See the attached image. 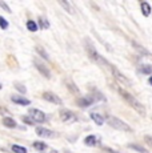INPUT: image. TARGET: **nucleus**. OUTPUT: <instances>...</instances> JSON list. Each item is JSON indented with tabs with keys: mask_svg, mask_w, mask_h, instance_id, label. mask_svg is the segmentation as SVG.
I'll use <instances>...</instances> for the list:
<instances>
[{
	"mask_svg": "<svg viewBox=\"0 0 152 153\" xmlns=\"http://www.w3.org/2000/svg\"><path fill=\"white\" fill-rule=\"evenodd\" d=\"M118 92L120 93V96L125 100V101H127V104L130 105L132 109H135L137 113L142 114V116H145V108H144V105H143L136 97H133L131 93H128L127 91L121 89V88H118Z\"/></svg>",
	"mask_w": 152,
	"mask_h": 153,
	"instance_id": "1",
	"label": "nucleus"
},
{
	"mask_svg": "<svg viewBox=\"0 0 152 153\" xmlns=\"http://www.w3.org/2000/svg\"><path fill=\"white\" fill-rule=\"evenodd\" d=\"M106 121L107 124L111 126V128H115L118 131H123V132H132V128L124 123L123 120H120L119 117H115V116H107L106 117Z\"/></svg>",
	"mask_w": 152,
	"mask_h": 153,
	"instance_id": "2",
	"label": "nucleus"
},
{
	"mask_svg": "<svg viewBox=\"0 0 152 153\" xmlns=\"http://www.w3.org/2000/svg\"><path fill=\"white\" fill-rule=\"evenodd\" d=\"M110 71H111V72H112V76H113V77H115L116 80H118L120 84L125 85V87H131V85H132V83H131V80H130V79H128L125 75H123V73H121V72H120V71H119L118 68H116L115 65H112V67H111V69H110Z\"/></svg>",
	"mask_w": 152,
	"mask_h": 153,
	"instance_id": "3",
	"label": "nucleus"
},
{
	"mask_svg": "<svg viewBox=\"0 0 152 153\" xmlns=\"http://www.w3.org/2000/svg\"><path fill=\"white\" fill-rule=\"evenodd\" d=\"M28 114H30V117L32 120H34L35 123H44L45 120H47V116H45V113L43 111H40V109H35V108H30L28 109Z\"/></svg>",
	"mask_w": 152,
	"mask_h": 153,
	"instance_id": "4",
	"label": "nucleus"
},
{
	"mask_svg": "<svg viewBox=\"0 0 152 153\" xmlns=\"http://www.w3.org/2000/svg\"><path fill=\"white\" fill-rule=\"evenodd\" d=\"M60 119L64 123H75L77 121V117L72 111L68 109H60Z\"/></svg>",
	"mask_w": 152,
	"mask_h": 153,
	"instance_id": "5",
	"label": "nucleus"
},
{
	"mask_svg": "<svg viewBox=\"0 0 152 153\" xmlns=\"http://www.w3.org/2000/svg\"><path fill=\"white\" fill-rule=\"evenodd\" d=\"M34 64H35V67H36V69L40 72V75H43L44 77L47 79H49L51 77V72H49V69H48V67L45 65L43 61H40L39 59H35L34 60Z\"/></svg>",
	"mask_w": 152,
	"mask_h": 153,
	"instance_id": "6",
	"label": "nucleus"
},
{
	"mask_svg": "<svg viewBox=\"0 0 152 153\" xmlns=\"http://www.w3.org/2000/svg\"><path fill=\"white\" fill-rule=\"evenodd\" d=\"M93 102H96V101H95V99L92 97L91 93H89V95H87V96H83V97H79L77 100H76V104H77L79 107H81V108L91 107Z\"/></svg>",
	"mask_w": 152,
	"mask_h": 153,
	"instance_id": "7",
	"label": "nucleus"
},
{
	"mask_svg": "<svg viewBox=\"0 0 152 153\" xmlns=\"http://www.w3.org/2000/svg\"><path fill=\"white\" fill-rule=\"evenodd\" d=\"M43 99L48 102H52V104L61 105V99L59 97V96L55 95V93H52V92H44L43 93Z\"/></svg>",
	"mask_w": 152,
	"mask_h": 153,
	"instance_id": "8",
	"label": "nucleus"
},
{
	"mask_svg": "<svg viewBox=\"0 0 152 153\" xmlns=\"http://www.w3.org/2000/svg\"><path fill=\"white\" fill-rule=\"evenodd\" d=\"M86 42H87V43H86V48H87V52H88V55L91 56L93 60L98 61V59H99V56H100V55L98 53V51H96V48L93 47V44L91 43V40H89V39H86Z\"/></svg>",
	"mask_w": 152,
	"mask_h": 153,
	"instance_id": "9",
	"label": "nucleus"
},
{
	"mask_svg": "<svg viewBox=\"0 0 152 153\" xmlns=\"http://www.w3.org/2000/svg\"><path fill=\"white\" fill-rule=\"evenodd\" d=\"M35 132H36L37 136L43 137V139H47V137H54L55 133L52 131H49V129L47 128H42V126H37L36 129H35Z\"/></svg>",
	"mask_w": 152,
	"mask_h": 153,
	"instance_id": "10",
	"label": "nucleus"
},
{
	"mask_svg": "<svg viewBox=\"0 0 152 153\" xmlns=\"http://www.w3.org/2000/svg\"><path fill=\"white\" fill-rule=\"evenodd\" d=\"M100 141V137L96 136V134H89V136H87L86 139H84V144L88 146H95L98 145V143Z\"/></svg>",
	"mask_w": 152,
	"mask_h": 153,
	"instance_id": "11",
	"label": "nucleus"
},
{
	"mask_svg": "<svg viewBox=\"0 0 152 153\" xmlns=\"http://www.w3.org/2000/svg\"><path fill=\"white\" fill-rule=\"evenodd\" d=\"M132 47L136 49L137 52H139L140 55H143V56H151V53H150V51H148L147 48H144L143 45H140L139 43H136V42H132Z\"/></svg>",
	"mask_w": 152,
	"mask_h": 153,
	"instance_id": "12",
	"label": "nucleus"
},
{
	"mask_svg": "<svg viewBox=\"0 0 152 153\" xmlns=\"http://www.w3.org/2000/svg\"><path fill=\"white\" fill-rule=\"evenodd\" d=\"M11 100H12L15 104H20V105H30L31 104L30 100L25 99V97H23V96H12Z\"/></svg>",
	"mask_w": 152,
	"mask_h": 153,
	"instance_id": "13",
	"label": "nucleus"
},
{
	"mask_svg": "<svg viewBox=\"0 0 152 153\" xmlns=\"http://www.w3.org/2000/svg\"><path fill=\"white\" fill-rule=\"evenodd\" d=\"M140 8H142V13L144 15L145 17H148V16L151 15L152 8H151L150 3H147V1H142V3H140Z\"/></svg>",
	"mask_w": 152,
	"mask_h": 153,
	"instance_id": "14",
	"label": "nucleus"
},
{
	"mask_svg": "<svg viewBox=\"0 0 152 153\" xmlns=\"http://www.w3.org/2000/svg\"><path fill=\"white\" fill-rule=\"evenodd\" d=\"M89 116H91V119L95 121V124H98V125H103L104 124V117L101 116V114L96 113V112H92Z\"/></svg>",
	"mask_w": 152,
	"mask_h": 153,
	"instance_id": "15",
	"label": "nucleus"
},
{
	"mask_svg": "<svg viewBox=\"0 0 152 153\" xmlns=\"http://www.w3.org/2000/svg\"><path fill=\"white\" fill-rule=\"evenodd\" d=\"M3 125L7 126V128H16L17 126L16 121L12 117H4V119H3Z\"/></svg>",
	"mask_w": 152,
	"mask_h": 153,
	"instance_id": "16",
	"label": "nucleus"
},
{
	"mask_svg": "<svg viewBox=\"0 0 152 153\" xmlns=\"http://www.w3.org/2000/svg\"><path fill=\"white\" fill-rule=\"evenodd\" d=\"M139 69L143 75H151L152 73V65H150V64H142Z\"/></svg>",
	"mask_w": 152,
	"mask_h": 153,
	"instance_id": "17",
	"label": "nucleus"
},
{
	"mask_svg": "<svg viewBox=\"0 0 152 153\" xmlns=\"http://www.w3.org/2000/svg\"><path fill=\"white\" fill-rule=\"evenodd\" d=\"M66 84H67V87H68V89H69V91H72L74 93H76V95H79V93H80V91H79V88L75 85L74 81H71V80H66Z\"/></svg>",
	"mask_w": 152,
	"mask_h": 153,
	"instance_id": "18",
	"label": "nucleus"
},
{
	"mask_svg": "<svg viewBox=\"0 0 152 153\" xmlns=\"http://www.w3.org/2000/svg\"><path fill=\"white\" fill-rule=\"evenodd\" d=\"M36 52H37V53H39L40 56H42V57L44 59V60H47V61L49 60V56H48V53H47V51H45L44 48H43V47L37 45V47H36Z\"/></svg>",
	"mask_w": 152,
	"mask_h": 153,
	"instance_id": "19",
	"label": "nucleus"
},
{
	"mask_svg": "<svg viewBox=\"0 0 152 153\" xmlns=\"http://www.w3.org/2000/svg\"><path fill=\"white\" fill-rule=\"evenodd\" d=\"M37 28H39V25L36 24V22H34V20H28L27 22V29L30 32H36Z\"/></svg>",
	"mask_w": 152,
	"mask_h": 153,
	"instance_id": "20",
	"label": "nucleus"
},
{
	"mask_svg": "<svg viewBox=\"0 0 152 153\" xmlns=\"http://www.w3.org/2000/svg\"><path fill=\"white\" fill-rule=\"evenodd\" d=\"M34 148L37 149V151H45V149L48 148V145H47L45 143H43V141H35V143H34Z\"/></svg>",
	"mask_w": 152,
	"mask_h": 153,
	"instance_id": "21",
	"label": "nucleus"
},
{
	"mask_svg": "<svg viewBox=\"0 0 152 153\" xmlns=\"http://www.w3.org/2000/svg\"><path fill=\"white\" fill-rule=\"evenodd\" d=\"M59 4L61 5V7L64 8V10L67 11L68 13H72L74 11H72V7H71V4H69L68 1H66V0H59Z\"/></svg>",
	"mask_w": 152,
	"mask_h": 153,
	"instance_id": "22",
	"label": "nucleus"
},
{
	"mask_svg": "<svg viewBox=\"0 0 152 153\" xmlns=\"http://www.w3.org/2000/svg\"><path fill=\"white\" fill-rule=\"evenodd\" d=\"M128 148L133 149V151H136V152H139V153H148L147 149H144L143 146L137 145V144H130V145H128Z\"/></svg>",
	"mask_w": 152,
	"mask_h": 153,
	"instance_id": "23",
	"label": "nucleus"
},
{
	"mask_svg": "<svg viewBox=\"0 0 152 153\" xmlns=\"http://www.w3.org/2000/svg\"><path fill=\"white\" fill-rule=\"evenodd\" d=\"M12 151L15 153H27V148L25 146H22V145H17V144H13L12 145Z\"/></svg>",
	"mask_w": 152,
	"mask_h": 153,
	"instance_id": "24",
	"label": "nucleus"
},
{
	"mask_svg": "<svg viewBox=\"0 0 152 153\" xmlns=\"http://www.w3.org/2000/svg\"><path fill=\"white\" fill-rule=\"evenodd\" d=\"M39 27L40 28H44V29H47L49 27V23H48V20H47L45 17L39 16Z\"/></svg>",
	"mask_w": 152,
	"mask_h": 153,
	"instance_id": "25",
	"label": "nucleus"
},
{
	"mask_svg": "<svg viewBox=\"0 0 152 153\" xmlns=\"http://www.w3.org/2000/svg\"><path fill=\"white\" fill-rule=\"evenodd\" d=\"M15 89L16 91H19L22 95H24L25 92H27V89H25V87L23 84H19V83H15Z\"/></svg>",
	"mask_w": 152,
	"mask_h": 153,
	"instance_id": "26",
	"label": "nucleus"
},
{
	"mask_svg": "<svg viewBox=\"0 0 152 153\" xmlns=\"http://www.w3.org/2000/svg\"><path fill=\"white\" fill-rule=\"evenodd\" d=\"M0 28L1 29H7L8 28V22L3 16H0Z\"/></svg>",
	"mask_w": 152,
	"mask_h": 153,
	"instance_id": "27",
	"label": "nucleus"
},
{
	"mask_svg": "<svg viewBox=\"0 0 152 153\" xmlns=\"http://www.w3.org/2000/svg\"><path fill=\"white\" fill-rule=\"evenodd\" d=\"M23 121L25 123V124H28V125H34L35 124V121L31 119V117H27V116H23Z\"/></svg>",
	"mask_w": 152,
	"mask_h": 153,
	"instance_id": "28",
	"label": "nucleus"
},
{
	"mask_svg": "<svg viewBox=\"0 0 152 153\" xmlns=\"http://www.w3.org/2000/svg\"><path fill=\"white\" fill-rule=\"evenodd\" d=\"M0 7H1V8H4V10H5V11H7V12H11V8H10V7H8V5H7V4H5V3H4V1H0Z\"/></svg>",
	"mask_w": 152,
	"mask_h": 153,
	"instance_id": "29",
	"label": "nucleus"
},
{
	"mask_svg": "<svg viewBox=\"0 0 152 153\" xmlns=\"http://www.w3.org/2000/svg\"><path fill=\"white\" fill-rule=\"evenodd\" d=\"M144 140L147 141V144H148V145L152 146V137H151V136H145V137H144Z\"/></svg>",
	"mask_w": 152,
	"mask_h": 153,
	"instance_id": "30",
	"label": "nucleus"
},
{
	"mask_svg": "<svg viewBox=\"0 0 152 153\" xmlns=\"http://www.w3.org/2000/svg\"><path fill=\"white\" fill-rule=\"evenodd\" d=\"M104 151H106L107 153H120V152H116V151H112V149H111V148H108V146H104Z\"/></svg>",
	"mask_w": 152,
	"mask_h": 153,
	"instance_id": "31",
	"label": "nucleus"
},
{
	"mask_svg": "<svg viewBox=\"0 0 152 153\" xmlns=\"http://www.w3.org/2000/svg\"><path fill=\"white\" fill-rule=\"evenodd\" d=\"M148 83H150V84L152 85V75L150 76V79H148Z\"/></svg>",
	"mask_w": 152,
	"mask_h": 153,
	"instance_id": "32",
	"label": "nucleus"
},
{
	"mask_svg": "<svg viewBox=\"0 0 152 153\" xmlns=\"http://www.w3.org/2000/svg\"><path fill=\"white\" fill-rule=\"evenodd\" d=\"M64 153H71V152H69V151H64Z\"/></svg>",
	"mask_w": 152,
	"mask_h": 153,
	"instance_id": "33",
	"label": "nucleus"
},
{
	"mask_svg": "<svg viewBox=\"0 0 152 153\" xmlns=\"http://www.w3.org/2000/svg\"><path fill=\"white\" fill-rule=\"evenodd\" d=\"M0 89H1V84H0Z\"/></svg>",
	"mask_w": 152,
	"mask_h": 153,
	"instance_id": "34",
	"label": "nucleus"
}]
</instances>
